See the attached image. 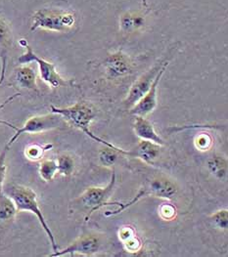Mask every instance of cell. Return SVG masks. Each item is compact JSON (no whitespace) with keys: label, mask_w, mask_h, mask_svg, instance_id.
<instances>
[{"label":"cell","mask_w":228,"mask_h":257,"mask_svg":"<svg viewBox=\"0 0 228 257\" xmlns=\"http://www.w3.org/2000/svg\"><path fill=\"white\" fill-rule=\"evenodd\" d=\"M2 190L8 197H10L13 200V202H15L18 212L20 211L31 212L38 217L40 225L42 226L44 232L46 233L49 239L53 251L54 252L57 251L58 246L55 237L39 207L37 193L29 187L15 183L3 184Z\"/></svg>","instance_id":"6da1fadb"},{"label":"cell","mask_w":228,"mask_h":257,"mask_svg":"<svg viewBox=\"0 0 228 257\" xmlns=\"http://www.w3.org/2000/svg\"><path fill=\"white\" fill-rule=\"evenodd\" d=\"M50 110L51 112L59 114L70 125L80 130L89 138L102 144L103 146L114 149L118 148L114 144H111L106 140L98 137L90 130V123L95 117V111L89 104L85 102H77L75 105L67 108H58L55 106H51Z\"/></svg>","instance_id":"7a4b0ae2"},{"label":"cell","mask_w":228,"mask_h":257,"mask_svg":"<svg viewBox=\"0 0 228 257\" xmlns=\"http://www.w3.org/2000/svg\"><path fill=\"white\" fill-rule=\"evenodd\" d=\"M176 194H177V187L170 179L166 177H152L144 181L142 187L139 189V191L134 196L133 200L126 203L116 202L117 204H119V208L112 212L111 211L106 212V215L107 216L118 215L124 210H126L127 208L134 205L136 202L148 197L172 200Z\"/></svg>","instance_id":"3957f363"},{"label":"cell","mask_w":228,"mask_h":257,"mask_svg":"<svg viewBox=\"0 0 228 257\" xmlns=\"http://www.w3.org/2000/svg\"><path fill=\"white\" fill-rule=\"evenodd\" d=\"M76 22V15L71 11L43 8L34 13L31 31L45 30L55 33H66L74 28Z\"/></svg>","instance_id":"277c9868"},{"label":"cell","mask_w":228,"mask_h":257,"mask_svg":"<svg viewBox=\"0 0 228 257\" xmlns=\"http://www.w3.org/2000/svg\"><path fill=\"white\" fill-rule=\"evenodd\" d=\"M116 172L113 171L110 182L106 187H90L87 188L77 199L75 200V205L86 211L85 221L90 218L91 214L99 210L103 206L109 204V200L114 193L116 187Z\"/></svg>","instance_id":"5b68a950"},{"label":"cell","mask_w":228,"mask_h":257,"mask_svg":"<svg viewBox=\"0 0 228 257\" xmlns=\"http://www.w3.org/2000/svg\"><path fill=\"white\" fill-rule=\"evenodd\" d=\"M26 48V52L18 58L20 65H27L32 62H36L38 64L39 74L41 79L47 83L51 88H59L61 86L72 85V80H66L63 78L56 70V66L53 63H50L35 53L33 48L27 42L24 46Z\"/></svg>","instance_id":"8992f818"},{"label":"cell","mask_w":228,"mask_h":257,"mask_svg":"<svg viewBox=\"0 0 228 257\" xmlns=\"http://www.w3.org/2000/svg\"><path fill=\"white\" fill-rule=\"evenodd\" d=\"M63 120L64 119L59 114L53 112L44 115L32 116L25 122V124L22 127L16 128L15 134L11 137V139L6 145L10 147L23 134H38L52 129L58 128L62 125Z\"/></svg>","instance_id":"52a82bcc"},{"label":"cell","mask_w":228,"mask_h":257,"mask_svg":"<svg viewBox=\"0 0 228 257\" xmlns=\"http://www.w3.org/2000/svg\"><path fill=\"white\" fill-rule=\"evenodd\" d=\"M166 62L167 61L158 62L149 71L142 74L138 79H136L133 82L126 99L124 100V105L128 110L132 109L133 106L150 89L154 79L156 78L157 74H159V72L161 71L162 67L165 65Z\"/></svg>","instance_id":"ba28073f"},{"label":"cell","mask_w":228,"mask_h":257,"mask_svg":"<svg viewBox=\"0 0 228 257\" xmlns=\"http://www.w3.org/2000/svg\"><path fill=\"white\" fill-rule=\"evenodd\" d=\"M101 247V240L97 235H84L76 239L69 246L62 250H57L50 254L51 257L64 256V255H84L91 256L96 254Z\"/></svg>","instance_id":"9c48e42d"},{"label":"cell","mask_w":228,"mask_h":257,"mask_svg":"<svg viewBox=\"0 0 228 257\" xmlns=\"http://www.w3.org/2000/svg\"><path fill=\"white\" fill-rule=\"evenodd\" d=\"M168 66H169V62L167 61L165 63V65L162 67L159 74H157L156 78L154 79L150 89L133 106L132 109H130L132 114L139 115V116H147L148 114H150L157 108V105H158V96H157L158 85H159V82H160L162 76L165 74Z\"/></svg>","instance_id":"30bf717a"},{"label":"cell","mask_w":228,"mask_h":257,"mask_svg":"<svg viewBox=\"0 0 228 257\" xmlns=\"http://www.w3.org/2000/svg\"><path fill=\"white\" fill-rule=\"evenodd\" d=\"M104 68L108 78L119 79L132 74L133 63L129 56L119 50L107 56L104 61Z\"/></svg>","instance_id":"8fae6325"},{"label":"cell","mask_w":228,"mask_h":257,"mask_svg":"<svg viewBox=\"0 0 228 257\" xmlns=\"http://www.w3.org/2000/svg\"><path fill=\"white\" fill-rule=\"evenodd\" d=\"M13 44V36L9 24L5 19L0 17V85L5 79L8 57Z\"/></svg>","instance_id":"7c38bea8"},{"label":"cell","mask_w":228,"mask_h":257,"mask_svg":"<svg viewBox=\"0 0 228 257\" xmlns=\"http://www.w3.org/2000/svg\"><path fill=\"white\" fill-rule=\"evenodd\" d=\"M162 146L151 141L141 140L132 151H129V157L141 160L147 165H154L159 159Z\"/></svg>","instance_id":"4fadbf2b"},{"label":"cell","mask_w":228,"mask_h":257,"mask_svg":"<svg viewBox=\"0 0 228 257\" xmlns=\"http://www.w3.org/2000/svg\"><path fill=\"white\" fill-rule=\"evenodd\" d=\"M133 129L136 136H138L141 140L151 141L161 146L165 145V141L156 132L152 122L148 120L145 116L134 115Z\"/></svg>","instance_id":"5bb4252c"},{"label":"cell","mask_w":228,"mask_h":257,"mask_svg":"<svg viewBox=\"0 0 228 257\" xmlns=\"http://www.w3.org/2000/svg\"><path fill=\"white\" fill-rule=\"evenodd\" d=\"M14 81L20 88L38 92L37 74L30 66L22 65L17 68L14 71Z\"/></svg>","instance_id":"9a60e30c"},{"label":"cell","mask_w":228,"mask_h":257,"mask_svg":"<svg viewBox=\"0 0 228 257\" xmlns=\"http://www.w3.org/2000/svg\"><path fill=\"white\" fill-rule=\"evenodd\" d=\"M18 213L13 200L8 197L3 190H0V226H5L13 222Z\"/></svg>","instance_id":"2e32d148"},{"label":"cell","mask_w":228,"mask_h":257,"mask_svg":"<svg viewBox=\"0 0 228 257\" xmlns=\"http://www.w3.org/2000/svg\"><path fill=\"white\" fill-rule=\"evenodd\" d=\"M146 20L143 15L134 12H126L120 18V28L123 33L131 34L145 27Z\"/></svg>","instance_id":"e0dca14e"},{"label":"cell","mask_w":228,"mask_h":257,"mask_svg":"<svg viewBox=\"0 0 228 257\" xmlns=\"http://www.w3.org/2000/svg\"><path fill=\"white\" fill-rule=\"evenodd\" d=\"M227 160L224 157L214 155L208 161L207 166L211 175L219 180H222L227 175Z\"/></svg>","instance_id":"ac0fdd59"},{"label":"cell","mask_w":228,"mask_h":257,"mask_svg":"<svg viewBox=\"0 0 228 257\" xmlns=\"http://www.w3.org/2000/svg\"><path fill=\"white\" fill-rule=\"evenodd\" d=\"M104 149L99 153V162L103 166L111 167L114 166L118 160L119 155L129 156V151L121 149V148H110L104 146Z\"/></svg>","instance_id":"d6986e66"},{"label":"cell","mask_w":228,"mask_h":257,"mask_svg":"<svg viewBox=\"0 0 228 257\" xmlns=\"http://www.w3.org/2000/svg\"><path fill=\"white\" fill-rule=\"evenodd\" d=\"M40 178L45 182H51L58 174L57 162L55 160H45L40 163L38 168Z\"/></svg>","instance_id":"ffe728a7"},{"label":"cell","mask_w":228,"mask_h":257,"mask_svg":"<svg viewBox=\"0 0 228 257\" xmlns=\"http://www.w3.org/2000/svg\"><path fill=\"white\" fill-rule=\"evenodd\" d=\"M58 174L63 176H71L75 171V160L69 155H61L58 157L57 160Z\"/></svg>","instance_id":"44dd1931"},{"label":"cell","mask_w":228,"mask_h":257,"mask_svg":"<svg viewBox=\"0 0 228 257\" xmlns=\"http://www.w3.org/2000/svg\"><path fill=\"white\" fill-rule=\"evenodd\" d=\"M211 222L213 225L219 230H227L228 228V211L227 209H220L214 212L211 217Z\"/></svg>","instance_id":"7402d4cb"},{"label":"cell","mask_w":228,"mask_h":257,"mask_svg":"<svg viewBox=\"0 0 228 257\" xmlns=\"http://www.w3.org/2000/svg\"><path fill=\"white\" fill-rule=\"evenodd\" d=\"M51 147V145H47L44 147L38 145H32L26 149V157L31 161H38L42 158L44 152Z\"/></svg>","instance_id":"603a6c76"},{"label":"cell","mask_w":228,"mask_h":257,"mask_svg":"<svg viewBox=\"0 0 228 257\" xmlns=\"http://www.w3.org/2000/svg\"><path fill=\"white\" fill-rule=\"evenodd\" d=\"M160 216L164 220H172L176 216V208L172 204H163L159 209Z\"/></svg>","instance_id":"cb8c5ba5"},{"label":"cell","mask_w":228,"mask_h":257,"mask_svg":"<svg viewBox=\"0 0 228 257\" xmlns=\"http://www.w3.org/2000/svg\"><path fill=\"white\" fill-rule=\"evenodd\" d=\"M9 146H5V148L1 151L0 153V190L3 187L4 180H5V176H6V156H7V152L9 150Z\"/></svg>","instance_id":"d4e9b609"},{"label":"cell","mask_w":228,"mask_h":257,"mask_svg":"<svg viewBox=\"0 0 228 257\" xmlns=\"http://www.w3.org/2000/svg\"><path fill=\"white\" fill-rule=\"evenodd\" d=\"M195 145L201 151H206L211 146V138L208 134L199 135L195 140Z\"/></svg>","instance_id":"484cf974"},{"label":"cell","mask_w":228,"mask_h":257,"mask_svg":"<svg viewBox=\"0 0 228 257\" xmlns=\"http://www.w3.org/2000/svg\"><path fill=\"white\" fill-rule=\"evenodd\" d=\"M20 93H16V94H14V95H12L11 97H9L8 99H6L3 103H1L0 104V110H2L6 105H8L9 103H11L14 99H16L17 97H19ZM0 125H6V126H8V127H10V128L13 129V130H16V126H14L12 123H10V122H8V121H6V120H2V119H0Z\"/></svg>","instance_id":"4316f807"},{"label":"cell","mask_w":228,"mask_h":257,"mask_svg":"<svg viewBox=\"0 0 228 257\" xmlns=\"http://www.w3.org/2000/svg\"><path fill=\"white\" fill-rule=\"evenodd\" d=\"M142 2V5L145 7V8H148V3H147V0H141Z\"/></svg>","instance_id":"83f0119b"}]
</instances>
